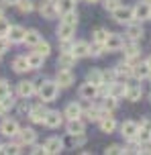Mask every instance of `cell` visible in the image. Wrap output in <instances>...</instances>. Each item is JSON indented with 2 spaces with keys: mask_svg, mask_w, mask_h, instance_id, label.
Returning <instances> with one entry per match:
<instances>
[{
  "mask_svg": "<svg viewBox=\"0 0 151 155\" xmlns=\"http://www.w3.org/2000/svg\"><path fill=\"white\" fill-rule=\"evenodd\" d=\"M16 8H18V12H21V15H29L33 8H35V4H33V0H18Z\"/></svg>",
  "mask_w": 151,
  "mask_h": 155,
  "instance_id": "cell-35",
  "label": "cell"
},
{
  "mask_svg": "<svg viewBox=\"0 0 151 155\" xmlns=\"http://www.w3.org/2000/svg\"><path fill=\"white\" fill-rule=\"evenodd\" d=\"M149 16H151V4L149 2L141 0V2H137L135 6H133V18L135 21L143 23V21H149Z\"/></svg>",
  "mask_w": 151,
  "mask_h": 155,
  "instance_id": "cell-3",
  "label": "cell"
},
{
  "mask_svg": "<svg viewBox=\"0 0 151 155\" xmlns=\"http://www.w3.org/2000/svg\"><path fill=\"white\" fill-rule=\"evenodd\" d=\"M61 21L64 23H67V25H78V12L76 10H70V12H65V15H61Z\"/></svg>",
  "mask_w": 151,
  "mask_h": 155,
  "instance_id": "cell-38",
  "label": "cell"
},
{
  "mask_svg": "<svg viewBox=\"0 0 151 155\" xmlns=\"http://www.w3.org/2000/svg\"><path fill=\"white\" fill-rule=\"evenodd\" d=\"M4 153H21V143H8L4 145Z\"/></svg>",
  "mask_w": 151,
  "mask_h": 155,
  "instance_id": "cell-41",
  "label": "cell"
},
{
  "mask_svg": "<svg viewBox=\"0 0 151 155\" xmlns=\"http://www.w3.org/2000/svg\"><path fill=\"white\" fill-rule=\"evenodd\" d=\"M55 82L59 84V88H70V86H74V82H76V76H74L72 70L59 68V70H57V76H55Z\"/></svg>",
  "mask_w": 151,
  "mask_h": 155,
  "instance_id": "cell-5",
  "label": "cell"
},
{
  "mask_svg": "<svg viewBox=\"0 0 151 155\" xmlns=\"http://www.w3.org/2000/svg\"><path fill=\"white\" fill-rule=\"evenodd\" d=\"M102 76H104V82L110 84V82L117 80V71H114V68H112V70H102Z\"/></svg>",
  "mask_w": 151,
  "mask_h": 155,
  "instance_id": "cell-42",
  "label": "cell"
},
{
  "mask_svg": "<svg viewBox=\"0 0 151 155\" xmlns=\"http://www.w3.org/2000/svg\"><path fill=\"white\" fill-rule=\"evenodd\" d=\"M133 78H137L139 82L151 78V68L147 65V63H137L135 68H133Z\"/></svg>",
  "mask_w": 151,
  "mask_h": 155,
  "instance_id": "cell-24",
  "label": "cell"
},
{
  "mask_svg": "<svg viewBox=\"0 0 151 155\" xmlns=\"http://www.w3.org/2000/svg\"><path fill=\"white\" fill-rule=\"evenodd\" d=\"M57 39L59 41H67V39H72L74 37V33H76V27L74 25H67V23H59V27H57Z\"/></svg>",
  "mask_w": 151,
  "mask_h": 155,
  "instance_id": "cell-18",
  "label": "cell"
},
{
  "mask_svg": "<svg viewBox=\"0 0 151 155\" xmlns=\"http://www.w3.org/2000/svg\"><path fill=\"white\" fill-rule=\"evenodd\" d=\"M149 102H151V94H149Z\"/></svg>",
  "mask_w": 151,
  "mask_h": 155,
  "instance_id": "cell-56",
  "label": "cell"
},
{
  "mask_svg": "<svg viewBox=\"0 0 151 155\" xmlns=\"http://www.w3.org/2000/svg\"><path fill=\"white\" fill-rule=\"evenodd\" d=\"M8 29H10V25L6 23V18H4V21H0V35H2V37H6Z\"/></svg>",
  "mask_w": 151,
  "mask_h": 155,
  "instance_id": "cell-47",
  "label": "cell"
},
{
  "mask_svg": "<svg viewBox=\"0 0 151 155\" xmlns=\"http://www.w3.org/2000/svg\"><path fill=\"white\" fill-rule=\"evenodd\" d=\"M104 47L106 51H123L125 47V37L119 35V33H108V37L104 41Z\"/></svg>",
  "mask_w": 151,
  "mask_h": 155,
  "instance_id": "cell-4",
  "label": "cell"
},
{
  "mask_svg": "<svg viewBox=\"0 0 151 155\" xmlns=\"http://www.w3.org/2000/svg\"><path fill=\"white\" fill-rule=\"evenodd\" d=\"M145 2H149V4H151V0H145Z\"/></svg>",
  "mask_w": 151,
  "mask_h": 155,
  "instance_id": "cell-55",
  "label": "cell"
},
{
  "mask_svg": "<svg viewBox=\"0 0 151 155\" xmlns=\"http://www.w3.org/2000/svg\"><path fill=\"white\" fill-rule=\"evenodd\" d=\"M39 12H41V16H45V18H55V16L59 15V12H57V6L53 2H41Z\"/></svg>",
  "mask_w": 151,
  "mask_h": 155,
  "instance_id": "cell-21",
  "label": "cell"
},
{
  "mask_svg": "<svg viewBox=\"0 0 151 155\" xmlns=\"http://www.w3.org/2000/svg\"><path fill=\"white\" fill-rule=\"evenodd\" d=\"M127 88H129V86L125 84V82H117V80H114V82L108 84V96L120 100V98H125V96H127Z\"/></svg>",
  "mask_w": 151,
  "mask_h": 155,
  "instance_id": "cell-10",
  "label": "cell"
},
{
  "mask_svg": "<svg viewBox=\"0 0 151 155\" xmlns=\"http://www.w3.org/2000/svg\"><path fill=\"white\" fill-rule=\"evenodd\" d=\"M18 123H16L15 118H6L4 123H2V127H0V131H2V135H6V137H16V133H18Z\"/></svg>",
  "mask_w": 151,
  "mask_h": 155,
  "instance_id": "cell-19",
  "label": "cell"
},
{
  "mask_svg": "<svg viewBox=\"0 0 151 155\" xmlns=\"http://www.w3.org/2000/svg\"><path fill=\"white\" fill-rule=\"evenodd\" d=\"M65 131H67L70 137H72V135H84L86 124H84V120H80V118H70L67 124H65Z\"/></svg>",
  "mask_w": 151,
  "mask_h": 155,
  "instance_id": "cell-15",
  "label": "cell"
},
{
  "mask_svg": "<svg viewBox=\"0 0 151 155\" xmlns=\"http://www.w3.org/2000/svg\"><path fill=\"white\" fill-rule=\"evenodd\" d=\"M6 16H4V6H0V21H4Z\"/></svg>",
  "mask_w": 151,
  "mask_h": 155,
  "instance_id": "cell-50",
  "label": "cell"
},
{
  "mask_svg": "<svg viewBox=\"0 0 151 155\" xmlns=\"http://www.w3.org/2000/svg\"><path fill=\"white\" fill-rule=\"evenodd\" d=\"M86 80H88V82H92V84H96V86L104 84V76H102V70H98V68H92V70L88 71Z\"/></svg>",
  "mask_w": 151,
  "mask_h": 155,
  "instance_id": "cell-31",
  "label": "cell"
},
{
  "mask_svg": "<svg viewBox=\"0 0 151 155\" xmlns=\"http://www.w3.org/2000/svg\"><path fill=\"white\" fill-rule=\"evenodd\" d=\"M106 51V47L104 43H98V41H92V45H90V55H94V57H100V55Z\"/></svg>",
  "mask_w": 151,
  "mask_h": 155,
  "instance_id": "cell-37",
  "label": "cell"
},
{
  "mask_svg": "<svg viewBox=\"0 0 151 155\" xmlns=\"http://www.w3.org/2000/svg\"><path fill=\"white\" fill-rule=\"evenodd\" d=\"M45 153L49 155H57V153H61L64 151V141L59 139V137H49L47 141H45Z\"/></svg>",
  "mask_w": 151,
  "mask_h": 155,
  "instance_id": "cell-11",
  "label": "cell"
},
{
  "mask_svg": "<svg viewBox=\"0 0 151 155\" xmlns=\"http://www.w3.org/2000/svg\"><path fill=\"white\" fill-rule=\"evenodd\" d=\"M55 6H57V12L59 15H65L70 10H76V0H57Z\"/></svg>",
  "mask_w": 151,
  "mask_h": 155,
  "instance_id": "cell-30",
  "label": "cell"
},
{
  "mask_svg": "<svg viewBox=\"0 0 151 155\" xmlns=\"http://www.w3.org/2000/svg\"><path fill=\"white\" fill-rule=\"evenodd\" d=\"M72 53L78 57V59H82V57H88L90 55V45H88L86 41H76L72 47Z\"/></svg>",
  "mask_w": 151,
  "mask_h": 155,
  "instance_id": "cell-23",
  "label": "cell"
},
{
  "mask_svg": "<svg viewBox=\"0 0 151 155\" xmlns=\"http://www.w3.org/2000/svg\"><path fill=\"white\" fill-rule=\"evenodd\" d=\"M149 21H151V16H149Z\"/></svg>",
  "mask_w": 151,
  "mask_h": 155,
  "instance_id": "cell-58",
  "label": "cell"
},
{
  "mask_svg": "<svg viewBox=\"0 0 151 155\" xmlns=\"http://www.w3.org/2000/svg\"><path fill=\"white\" fill-rule=\"evenodd\" d=\"M143 25L139 23V21H131L127 25V37L133 39V41H139V39H143Z\"/></svg>",
  "mask_w": 151,
  "mask_h": 155,
  "instance_id": "cell-14",
  "label": "cell"
},
{
  "mask_svg": "<svg viewBox=\"0 0 151 155\" xmlns=\"http://www.w3.org/2000/svg\"><path fill=\"white\" fill-rule=\"evenodd\" d=\"M6 112H8V110L4 108V104H2V102H0V116H4V114H6Z\"/></svg>",
  "mask_w": 151,
  "mask_h": 155,
  "instance_id": "cell-49",
  "label": "cell"
},
{
  "mask_svg": "<svg viewBox=\"0 0 151 155\" xmlns=\"http://www.w3.org/2000/svg\"><path fill=\"white\" fill-rule=\"evenodd\" d=\"M16 139H18L21 145H33V143L37 141V133L33 131V129H18Z\"/></svg>",
  "mask_w": 151,
  "mask_h": 155,
  "instance_id": "cell-17",
  "label": "cell"
},
{
  "mask_svg": "<svg viewBox=\"0 0 151 155\" xmlns=\"http://www.w3.org/2000/svg\"><path fill=\"white\" fill-rule=\"evenodd\" d=\"M4 4H15V6H16V4H18V0H4Z\"/></svg>",
  "mask_w": 151,
  "mask_h": 155,
  "instance_id": "cell-51",
  "label": "cell"
},
{
  "mask_svg": "<svg viewBox=\"0 0 151 155\" xmlns=\"http://www.w3.org/2000/svg\"><path fill=\"white\" fill-rule=\"evenodd\" d=\"M114 71H117V78H123V80H129V78H133V65L127 61H120L117 68H114Z\"/></svg>",
  "mask_w": 151,
  "mask_h": 155,
  "instance_id": "cell-25",
  "label": "cell"
},
{
  "mask_svg": "<svg viewBox=\"0 0 151 155\" xmlns=\"http://www.w3.org/2000/svg\"><path fill=\"white\" fill-rule=\"evenodd\" d=\"M31 153H45V147H41V145H35L33 143V151Z\"/></svg>",
  "mask_w": 151,
  "mask_h": 155,
  "instance_id": "cell-48",
  "label": "cell"
},
{
  "mask_svg": "<svg viewBox=\"0 0 151 155\" xmlns=\"http://www.w3.org/2000/svg\"><path fill=\"white\" fill-rule=\"evenodd\" d=\"M112 21H117L119 25H129L131 21H135V18H133V6L120 4L119 8H114V10H112Z\"/></svg>",
  "mask_w": 151,
  "mask_h": 155,
  "instance_id": "cell-2",
  "label": "cell"
},
{
  "mask_svg": "<svg viewBox=\"0 0 151 155\" xmlns=\"http://www.w3.org/2000/svg\"><path fill=\"white\" fill-rule=\"evenodd\" d=\"M104 153L106 155H114V153H123V147L120 145H110V147L104 149Z\"/></svg>",
  "mask_w": 151,
  "mask_h": 155,
  "instance_id": "cell-46",
  "label": "cell"
},
{
  "mask_svg": "<svg viewBox=\"0 0 151 155\" xmlns=\"http://www.w3.org/2000/svg\"><path fill=\"white\" fill-rule=\"evenodd\" d=\"M16 92H18V96L21 98H31L33 94H37V84L35 82H21V84L16 86Z\"/></svg>",
  "mask_w": 151,
  "mask_h": 155,
  "instance_id": "cell-16",
  "label": "cell"
},
{
  "mask_svg": "<svg viewBox=\"0 0 151 155\" xmlns=\"http://www.w3.org/2000/svg\"><path fill=\"white\" fill-rule=\"evenodd\" d=\"M82 114H84V110H82V106H80L78 102H70L65 106V112H64V116L67 120L70 118H82Z\"/></svg>",
  "mask_w": 151,
  "mask_h": 155,
  "instance_id": "cell-22",
  "label": "cell"
},
{
  "mask_svg": "<svg viewBox=\"0 0 151 155\" xmlns=\"http://www.w3.org/2000/svg\"><path fill=\"white\" fill-rule=\"evenodd\" d=\"M137 141H139L141 145H149V143H151V131H149V127H139Z\"/></svg>",
  "mask_w": 151,
  "mask_h": 155,
  "instance_id": "cell-33",
  "label": "cell"
},
{
  "mask_svg": "<svg viewBox=\"0 0 151 155\" xmlns=\"http://www.w3.org/2000/svg\"><path fill=\"white\" fill-rule=\"evenodd\" d=\"M78 61V57L72 53V51H61L59 53V59H57V68H65V70H72Z\"/></svg>",
  "mask_w": 151,
  "mask_h": 155,
  "instance_id": "cell-13",
  "label": "cell"
},
{
  "mask_svg": "<svg viewBox=\"0 0 151 155\" xmlns=\"http://www.w3.org/2000/svg\"><path fill=\"white\" fill-rule=\"evenodd\" d=\"M41 39H43V37H41V33H39V31H35V29H31V31H27V35H25V41H23V43H25V45L35 47V45H37V43L41 41Z\"/></svg>",
  "mask_w": 151,
  "mask_h": 155,
  "instance_id": "cell-32",
  "label": "cell"
},
{
  "mask_svg": "<svg viewBox=\"0 0 151 155\" xmlns=\"http://www.w3.org/2000/svg\"><path fill=\"white\" fill-rule=\"evenodd\" d=\"M149 153H151V147H149Z\"/></svg>",
  "mask_w": 151,
  "mask_h": 155,
  "instance_id": "cell-57",
  "label": "cell"
},
{
  "mask_svg": "<svg viewBox=\"0 0 151 155\" xmlns=\"http://www.w3.org/2000/svg\"><path fill=\"white\" fill-rule=\"evenodd\" d=\"M84 143H86L84 135H72V147H82Z\"/></svg>",
  "mask_w": 151,
  "mask_h": 155,
  "instance_id": "cell-45",
  "label": "cell"
},
{
  "mask_svg": "<svg viewBox=\"0 0 151 155\" xmlns=\"http://www.w3.org/2000/svg\"><path fill=\"white\" fill-rule=\"evenodd\" d=\"M137 133H139V123H135V120H125L120 124V135L127 141L137 139Z\"/></svg>",
  "mask_w": 151,
  "mask_h": 155,
  "instance_id": "cell-8",
  "label": "cell"
},
{
  "mask_svg": "<svg viewBox=\"0 0 151 155\" xmlns=\"http://www.w3.org/2000/svg\"><path fill=\"white\" fill-rule=\"evenodd\" d=\"M45 114H47L45 102H43V104H35L33 108H29V118H31V123H35V124L45 123Z\"/></svg>",
  "mask_w": 151,
  "mask_h": 155,
  "instance_id": "cell-7",
  "label": "cell"
},
{
  "mask_svg": "<svg viewBox=\"0 0 151 155\" xmlns=\"http://www.w3.org/2000/svg\"><path fill=\"white\" fill-rule=\"evenodd\" d=\"M78 94H80V98H82V100H96V98H98V86L86 80L84 84L80 86Z\"/></svg>",
  "mask_w": 151,
  "mask_h": 155,
  "instance_id": "cell-6",
  "label": "cell"
},
{
  "mask_svg": "<svg viewBox=\"0 0 151 155\" xmlns=\"http://www.w3.org/2000/svg\"><path fill=\"white\" fill-rule=\"evenodd\" d=\"M12 70H15L16 74H25V71H31V68H29V61H27V55L15 57V61H12Z\"/></svg>",
  "mask_w": 151,
  "mask_h": 155,
  "instance_id": "cell-28",
  "label": "cell"
},
{
  "mask_svg": "<svg viewBox=\"0 0 151 155\" xmlns=\"http://www.w3.org/2000/svg\"><path fill=\"white\" fill-rule=\"evenodd\" d=\"M27 61H29V68H31V70H39V68H43L45 57H43L39 51H33V53L27 55Z\"/></svg>",
  "mask_w": 151,
  "mask_h": 155,
  "instance_id": "cell-27",
  "label": "cell"
},
{
  "mask_svg": "<svg viewBox=\"0 0 151 155\" xmlns=\"http://www.w3.org/2000/svg\"><path fill=\"white\" fill-rule=\"evenodd\" d=\"M123 51H125V59H129V57H139V55H141V47L137 45V41H133V39H131V43H127V41H125Z\"/></svg>",
  "mask_w": 151,
  "mask_h": 155,
  "instance_id": "cell-26",
  "label": "cell"
},
{
  "mask_svg": "<svg viewBox=\"0 0 151 155\" xmlns=\"http://www.w3.org/2000/svg\"><path fill=\"white\" fill-rule=\"evenodd\" d=\"M35 51H39L43 57H47L49 53H51V45H49V41H45V39H41L39 43L35 45Z\"/></svg>",
  "mask_w": 151,
  "mask_h": 155,
  "instance_id": "cell-36",
  "label": "cell"
},
{
  "mask_svg": "<svg viewBox=\"0 0 151 155\" xmlns=\"http://www.w3.org/2000/svg\"><path fill=\"white\" fill-rule=\"evenodd\" d=\"M45 127L47 129H57V127H61L64 124V114L59 112V110H47V114H45Z\"/></svg>",
  "mask_w": 151,
  "mask_h": 155,
  "instance_id": "cell-9",
  "label": "cell"
},
{
  "mask_svg": "<svg viewBox=\"0 0 151 155\" xmlns=\"http://www.w3.org/2000/svg\"><path fill=\"white\" fill-rule=\"evenodd\" d=\"M25 35H27V31H25L21 25H10V29H8V33H6V37H8L10 43H23Z\"/></svg>",
  "mask_w": 151,
  "mask_h": 155,
  "instance_id": "cell-12",
  "label": "cell"
},
{
  "mask_svg": "<svg viewBox=\"0 0 151 155\" xmlns=\"http://www.w3.org/2000/svg\"><path fill=\"white\" fill-rule=\"evenodd\" d=\"M10 94V84H8L6 80H0V98H4Z\"/></svg>",
  "mask_w": 151,
  "mask_h": 155,
  "instance_id": "cell-44",
  "label": "cell"
},
{
  "mask_svg": "<svg viewBox=\"0 0 151 155\" xmlns=\"http://www.w3.org/2000/svg\"><path fill=\"white\" fill-rule=\"evenodd\" d=\"M149 131H151V118H149Z\"/></svg>",
  "mask_w": 151,
  "mask_h": 155,
  "instance_id": "cell-54",
  "label": "cell"
},
{
  "mask_svg": "<svg viewBox=\"0 0 151 155\" xmlns=\"http://www.w3.org/2000/svg\"><path fill=\"white\" fill-rule=\"evenodd\" d=\"M92 41H98V43H104V41H106V37H108V31H106V29H96L94 33H92Z\"/></svg>",
  "mask_w": 151,
  "mask_h": 155,
  "instance_id": "cell-39",
  "label": "cell"
},
{
  "mask_svg": "<svg viewBox=\"0 0 151 155\" xmlns=\"http://www.w3.org/2000/svg\"><path fill=\"white\" fill-rule=\"evenodd\" d=\"M100 106H102L104 112H114V110H117V98H112V96H104L102 102H100Z\"/></svg>",
  "mask_w": 151,
  "mask_h": 155,
  "instance_id": "cell-34",
  "label": "cell"
},
{
  "mask_svg": "<svg viewBox=\"0 0 151 155\" xmlns=\"http://www.w3.org/2000/svg\"><path fill=\"white\" fill-rule=\"evenodd\" d=\"M125 98H127L129 102H139L143 98V88H141V86H129Z\"/></svg>",
  "mask_w": 151,
  "mask_h": 155,
  "instance_id": "cell-29",
  "label": "cell"
},
{
  "mask_svg": "<svg viewBox=\"0 0 151 155\" xmlns=\"http://www.w3.org/2000/svg\"><path fill=\"white\" fill-rule=\"evenodd\" d=\"M84 2H88V4H96L98 0H84Z\"/></svg>",
  "mask_w": 151,
  "mask_h": 155,
  "instance_id": "cell-53",
  "label": "cell"
},
{
  "mask_svg": "<svg viewBox=\"0 0 151 155\" xmlns=\"http://www.w3.org/2000/svg\"><path fill=\"white\" fill-rule=\"evenodd\" d=\"M145 63H147V65H149V68H151V53L147 55V59H145Z\"/></svg>",
  "mask_w": 151,
  "mask_h": 155,
  "instance_id": "cell-52",
  "label": "cell"
},
{
  "mask_svg": "<svg viewBox=\"0 0 151 155\" xmlns=\"http://www.w3.org/2000/svg\"><path fill=\"white\" fill-rule=\"evenodd\" d=\"M37 94H39L41 102H53L59 96V84L57 82H51V80H45V82H39L37 86Z\"/></svg>",
  "mask_w": 151,
  "mask_h": 155,
  "instance_id": "cell-1",
  "label": "cell"
},
{
  "mask_svg": "<svg viewBox=\"0 0 151 155\" xmlns=\"http://www.w3.org/2000/svg\"><path fill=\"white\" fill-rule=\"evenodd\" d=\"M10 45H12V43L8 41V37H2V35H0V55L6 53L8 49H10Z\"/></svg>",
  "mask_w": 151,
  "mask_h": 155,
  "instance_id": "cell-43",
  "label": "cell"
},
{
  "mask_svg": "<svg viewBox=\"0 0 151 155\" xmlns=\"http://www.w3.org/2000/svg\"><path fill=\"white\" fill-rule=\"evenodd\" d=\"M98 123H100V131L102 133H108V135H110V133L117 131V120L112 118V114H104Z\"/></svg>",
  "mask_w": 151,
  "mask_h": 155,
  "instance_id": "cell-20",
  "label": "cell"
},
{
  "mask_svg": "<svg viewBox=\"0 0 151 155\" xmlns=\"http://www.w3.org/2000/svg\"><path fill=\"white\" fill-rule=\"evenodd\" d=\"M120 4H123V0H102L104 10H108V12H112L114 8H119Z\"/></svg>",
  "mask_w": 151,
  "mask_h": 155,
  "instance_id": "cell-40",
  "label": "cell"
}]
</instances>
